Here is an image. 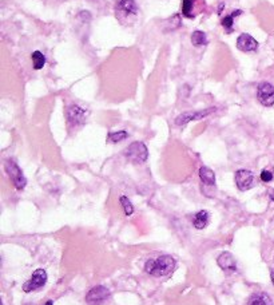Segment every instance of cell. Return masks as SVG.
I'll return each instance as SVG.
<instances>
[{"instance_id":"obj_7","label":"cell","mask_w":274,"mask_h":305,"mask_svg":"<svg viewBox=\"0 0 274 305\" xmlns=\"http://www.w3.org/2000/svg\"><path fill=\"white\" fill-rule=\"evenodd\" d=\"M206 3L205 0H183L182 1V13L185 17L193 19L197 15H200L205 11Z\"/></svg>"},{"instance_id":"obj_23","label":"cell","mask_w":274,"mask_h":305,"mask_svg":"<svg viewBox=\"0 0 274 305\" xmlns=\"http://www.w3.org/2000/svg\"><path fill=\"white\" fill-rule=\"evenodd\" d=\"M269 194H270V198H272V200L274 201V189H272V190H270Z\"/></svg>"},{"instance_id":"obj_3","label":"cell","mask_w":274,"mask_h":305,"mask_svg":"<svg viewBox=\"0 0 274 305\" xmlns=\"http://www.w3.org/2000/svg\"><path fill=\"white\" fill-rule=\"evenodd\" d=\"M126 158L134 163H143L149 158V151L143 142H133L125 151Z\"/></svg>"},{"instance_id":"obj_21","label":"cell","mask_w":274,"mask_h":305,"mask_svg":"<svg viewBox=\"0 0 274 305\" xmlns=\"http://www.w3.org/2000/svg\"><path fill=\"white\" fill-rule=\"evenodd\" d=\"M127 135L129 134L126 133V131H118V133H110L108 134V141H111V142H121V141H123V139L127 138Z\"/></svg>"},{"instance_id":"obj_16","label":"cell","mask_w":274,"mask_h":305,"mask_svg":"<svg viewBox=\"0 0 274 305\" xmlns=\"http://www.w3.org/2000/svg\"><path fill=\"white\" fill-rule=\"evenodd\" d=\"M248 305H273L270 297L265 293H260V295H253L250 297Z\"/></svg>"},{"instance_id":"obj_12","label":"cell","mask_w":274,"mask_h":305,"mask_svg":"<svg viewBox=\"0 0 274 305\" xmlns=\"http://www.w3.org/2000/svg\"><path fill=\"white\" fill-rule=\"evenodd\" d=\"M213 111H216V109H208L204 110V111H187V113L181 114L177 119H175V125L177 126H183L189 123L190 121H195V119H201V118H205L209 114H212Z\"/></svg>"},{"instance_id":"obj_19","label":"cell","mask_w":274,"mask_h":305,"mask_svg":"<svg viewBox=\"0 0 274 305\" xmlns=\"http://www.w3.org/2000/svg\"><path fill=\"white\" fill-rule=\"evenodd\" d=\"M242 11H236V12H233L232 15H228V16H225L224 19H222V25H224L225 29H228V32H232L233 29V24H234V17L237 16V15H241Z\"/></svg>"},{"instance_id":"obj_2","label":"cell","mask_w":274,"mask_h":305,"mask_svg":"<svg viewBox=\"0 0 274 305\" xmlns=\"http://www.w3.org/2000/svg\"><path fill=\"white\" fill-rule=\"evenodd\" d=\"M116 16L121 21L135 19L138 15V5L134 0H118L115 5Z\"/></svg>"},{"instance_id":"obj_4","label":"cell","mask_w":274,"mask_h":305,"mask_svg":"<svg viewBox=\"0 0 274 305\" xmlns=\"http://www.w3.org/2000/svg\"><path fill=\"white\" fill-rule=\"evenodd\" d=\"M5 172H7V174L9 176V178L12 181V184L15 185V188H16L17 190L24 189L25 184H27V180H25L24 174H23L20 167L17 166V163L15 162V161H11V159L5 161Z\"/></svg>"},{"instance_id":"obj_18","label":"cell","mask_w":274,"mask_h":305,"mask_svg":"<svg viewBox=\"0 0 274 305\" xmlns=\"http://www.w3.org/2000/svg\"><path fill=\"white\" fill-rule=\"evenodd\" d=\"M191 42H193L194 46H204V44L208 43V36H206V33H205L204 31L197 29V31H194L193 35H191Z\"/></svg>"},{"instance_id":"obj_15","label":"cell","mask_w":274,"mask_h":305,"mask_svg":"<svg viewBox=\"0 0 274 305\" xmlns=\"http://www.w3.org/2000/svg\"><path fill=\"white\" fill-rule=\"evenodd\" d=\"M200 178L201 181H202L205 185H208V186L216 185V174H214V172H213L212 169H209V167L206 166L201 167Z\"/></svg>"},{"instance_id":"obj_24","label":"cell","mask_w":274,"mask_h":305,"mask_svg":"<svg viewBox=\"0 0 274 305\" xmlns=\"http://www.w3.org/2000/svg\"><path fill=\"white\" fill-rule=\"evenodd\" d=\"M44 305H54V301H52V300H48Z\"/></svg>"},{"instance_id":"obj_1","label":"cell","mask_w":274,"mask_h":305,"mask_svg":"<svg viewBox=\"0 0 274 305\" xmlns=\"http://www.w3.org/2000/svg\"><path fill=\"white\" fill-rule=\"evenodd\" d=\"M175 269V260L171 256H161L157 260H149L145 264L146 273L154 277H163L170 275Z\"/></svg>"},{"instance_id":"obj_9","label":"cell","mask_w":274,"mask_h":305,"mask_svg":"<svg viewBox=\"0 0 274 305\" xmlns=\"http://www.w3.org/2000/svg\"><path fill=\"white\" fill-rule=\"evenodd\" d=\"M217 264H218V267H220L225 273H228V275H233V273L237 272V261L233 257L230 252L221 253V255L218 256V259H217Z\"/></svg>"},{"instance_id":"obj_22","label":"cell","mask_w":274,"mask_h":305,"mask_svg":"<svg viewBox=\"0 0 274 305\" xmlns=\"http://www.w3.org/2000/svg\"><path fill=\"white\" fill-rule=\"evenodd\" d=\"M261 181L262 182H270V181H273L274 178V173L272 172V170H268V169H264L261 172Z\"/></svg>"},{"instance_id":"obj_5","label":"cell","mask_w":274,"mask_h":305,"mask_svg":"<svg viewBox=\"0 0 274 305\" xmlns=\"http://www.w3.org/2000/svg\"><path fill=\"white\" fill-rule=\"evenodd\" d=\"M110 297V291L103 285H96L86 295V303L88 305H102Z\"/></svg>"},{"instance_id":"obj_10","label":"cell","mask_w":274,"mask_h":305,"mask_svg":"<svg viewBox=\"0 0 274 305\" xmlns=\"http://www.w3.org/2000/svg\"><path fill=\"white\" fill-rule=\"evenodd\" d=\"M66 115L67 122H68L71 126L83 125L84 121H86V111L76 105L68 106L66 110Z\"/></svg>"},{"instance_id":"obj_6","label":"cell","mask_w":274,"mask_h":305,"mask_svg":"<svg viewBox=\"0 0 274 305\" xmlns=\"http://www.w3.org/2000/svg\"><path fill=\"white\" fill-rule=\"evenodd\" d=\"M257 98L262 106L270 107L274 105V86L269 82H262L258 84Z\"/></svg>"},{"instance_id":"obj_14","label":"cell","mask_w":274,"mask_h":305,"mask_svg":"<svg viewBox=\"0 0 274 305\" xmlns=\"http://www.w3.org/2000/svg\"><path fill=\"white\" fill-rule=\"evenodd\" d=\"M209 218H210V216H209L208 212H206V210H201V212H198V213L194 216V218H193V225H194L195 229H204V228L208 226Z\"/></svg>"},{"instance_id":"obj_20","label":"cell","mask_w":274,"mask_h":305,"mask_svg":"<svg viewBox=\"0 0 274 305\" xmlns=\"http://www.w3.org/2000/svg\"><path fill=\"white\" fill-rule=\"evenodd\" d=\"M119 201H121V205L123 206V209H125V213L127 214V216H131V214L134 213V206L133 204L130 202L129 198L125 196H122L121 198H119Z\"/></svg>"},{"instance_id":"obj_11","label":"cell","mask_w":274,"mask_h":305,"mask_svg":"<svg viewBox=\"0 0 274 305\" xmlns=\"http://www.w3.org/2000/svg\"><path fill=\"white\" fill-rule=\"evenodd\" d=\"M236 185L241 192L249 190L254 185V174L250 170L241 169L236 173Z\"/></svg>"},{"instance_id":"obj_17","label":"cell","mask_w":274,"mask_h":305,"mask_svg":"<svg viewBox=\"0 0 274 305\" xmlns=\"http://www.w3.org/2000/svg\"><path fill=\"white\" fill-rule=\"evenodd\" d=\"M31 59H32V64L35 70H40L44 67L46 64V56L40 52V51H35L31 55Z\"/></svg>"},{"instance_id":"obj_25","label":"cell","mask_w":274,"mask_h":305,"mask_svg":"<svg viewBox=\"0 0 274 305\" xmlns=\"http://www.w3.org/2000/svg\"><path fill=\"white\" fill-rule=\"evenodd\" d=\"M270 276H272V281H273V284H274V269L272 271V273H270Z\"/></svg>"},{"instance_id":"obj_8","label":"cell","mask_w":274,"mask_h":305,"mask_svg":"<svg viewBox=\"0 0 274 305\" xmlns=\"http://www.w3.org/2000/svg\"><path fill=\"white\" fill-rule=\"evenodd\" d=\"M47 283V273L44 269H36L32 273V277L29 279L24 285H23V291L24 292H33L36 289L44 287Z\"/></svg>"},{"instance_id":"obj_13","label":"cell","mask_w":274,"mask_h":305,"mask_svg":"<svg viewBox=\"0 0 274 305\" xmlns=\"http://www.w3.org/2000/svg\"><path fill=\"white\" fill-rule=\"evenodd\" d=\"M237 48L244 52H253L258 48V42L249 33H241L237 39Z\"/></svg>"}]
</instances>
